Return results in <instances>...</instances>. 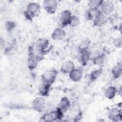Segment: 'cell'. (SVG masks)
I'll return each mask as SVG.
<instances>
[{
  "label": "cell",
  "instance_id": "cell-15",
  "mask_svg": "<svg viewBox=\"0 0 122 122\" xmlns=\"http://www.w3.org/2000/svg\"><path fill=\"white\" fill-rule=\"evenodd\" d=\"M112 74L114 80L119 78L122 74V63L121 61L117 63L112 69Z\"/></svg>",
  "mask_w": 122,
  "mask_h": 122
},
{
  "label": "cell",
  "instance_id": "cell-17",
  "mask_svg": "<svg viewBox=\"0 0 122 122\" xmlns=\"http://www.w3.org/2000/svg\"><path fill=\"white\" fill-rule=\"evenodd\" d=\"M117 89L114 86H110L108 87L104 91V95L109 100L113 99L116 96L117 92Z\"/></svg>",
  "mask_w": 122,
  "mask_h": 122
},
{
  "label": "cell",
  "instance_id": "cell-25",
  "mask_svg": "<svg viewBox=\"0 0 122 122\" xmlns=\"http://www.w3.org/2000/svg\"><path fill=\"white\" fill-rule=\"evenodd\" d=\"M80 22V19L78 16L76 15H72L70 21L69 25L72 27H77L79 25Z\"/></svg>",
  "mask_w": 122,
  "mask_h": 122
},
{
  "label": "cell",
  "instance_id": "cell-19",
  "mask_svg": "<svg viewBox=\"0 0 122 122\" xmlns=\"http://www.w3.org/2000/svg\"><path fill=\"white\" fill-rule=\"evenodd\" d=\"M106 55L104 53H101L94 57L92 59V62L96 65H101L103 64L106 59Z\"/></svg>",
  "mask_w": 122,
  "mask_h": 122
},
{
  "label": "cell",
  "instance_id": "cell-4",
  "mask_svg": "<svg viewBox=\"0 0 122 122\" xmlns=\"http://www.w3.org/2000/svg\"><path fill=\"white\" fill-rule=\"evenodd\" d=\"M58 74V71L54 69H51L42 73L41 75V78L43 82L52 85L55 82Z\"/></svg>",
  "mask_w": 122,
  "mask_h": 122
},
{
  "label": "cell",
  "instance_id": "cell-16",
  "mask_svg": "<svg viewBox=\"0 0 122 122\" xmlns=\"http://www.w3.org/2000/svg\"><path fill=\"white\" fill-rule=\"evenodd\" d=\"M71 102L67 97H63L60 100L58 107L64 112H65L71 109Z\"/></svg>",
  "mask_w": 122,
  "mask_h": 122
},
{
  "label": "cell",
  "instance_id": "cell-24",
  "mask_svg": "<svg viewBox=\"0 0 122 122\" xmlns=\"http://www.w3.org/2000/svg\"><path fill=\"white\" fill-rule=\"evenodd\" d=\"M16 22L13 21L8 20L6 21L5 23V29L9 32H10L16 28Z\"/></svg>",
  "mask_w": 122,
  "mask_h": 122
},
{
  "label": "cell",
  "instance_id": "cell-10",
  "mask_svg": "<svg viewBox=\"0 0 122 122\" xmlns=\"http://www.w3.org/2000/svg\"><path fill=\"white\" fill-rule=\"evenodd\" d=\"M79 51V61L82 65H86L91 58V53L89 49H86Z\"/></svg>",
  "mask_w": 122,
  "mask_h": 122
},
{
  "label": "cell",
  "instance_id": "cell-18",
  "mask_svg": "<svg viewBox=\"0 0 122 122\" xmlns=\"http://www.w3.org/2000/svg\"><path fill=\"white\" fill-rule=\"evenodd\" d=\"M51 84L47 82H43L39 88V92L42 97L47 96L49 95Z\"/></svg>",
  "mask_w": 122,
  "mask_h": 122
},
{
  "label": "cell",
  "instance_id": "cell-14",
  "mask_svg": "<svg viewBox=\"0 0 122 122\" xmlns=\"http://www.w3.org/2000/svg\"><path fill=\"white\" fill-rule=\"evenodd\" d=\"M75 68V67L74 62L71 60H69L62 63L60 68V71L64 74H69Z\"/></svg>",
  "mask_w": 122,
  "mask_h": 122
},
{
  "label": "cell",
  "instance_id": "cell-1",
  "mask_svg": "<svg viewBox=\"0 0 122 122\" xmlns=\"http://www.w3.org/2000/svg\"><path fill=\"white\" fill-rule=\"evenodd\" d=\"M42 56L37 54L34 51L32 46H30L28 50V55L27 58L28 68L30 71L34 70L38 66L39 62L42 59Z\"/></svg>",
  "mask_w": 122,
  "mask_h": 122
},
{
  "label": "cell",
  "instance_id": "cell-23",
  "mask_svg": "<svg viewBox=\"0 0 122 122\" xmlns=\"http://www.w3.org/2000/svg\"><path fill=\"white\" fill-rule=\"evenodd\" d=\"M95 11H94V10H93L90 8H89L88 10H86V11L85 12V13H84L85 19L87 20H93V19L94 17Z\"/></svg>",
  "mask_w": 122,
  "mask_h": 122
},
{
  "label": "cell",
  "instance_id": "cell-28",
  "mask_svg": "<svg viewBox=\"0 0 122 122\" xmlns=\"http://www.w3.org/2000/svg\"><path fill=\"white\" fill-rule=\"evenodd\" d=\"M82 116V113L81 112H79V113L77 114V115L76 116V117L74 118L75 121H78L80 120Z\"/></svg>",
  "mask_w": 122,
  "mask_h": 122
},
{
  "label": "cell",
  "instance_id": "cell-22",
  "mask_svg": "<svg viewBox=\"0 0 122 122\" xmlns=\"http://www.w3.org/2000/svg\"><path fill=\"white\" fill-rule=\"evenodd\" d=\"M102 71V68L94 70L92 71L89 74L90 80L92 81H93L96 80L101 75Z\"/></svg>",
  "mask_w": 122,
  "mask_h": 122
},
{
  "label": "cell",
  "instance_id": "cell-20",
  "mask_svg": "<svg viewBox=\"0 0 122 122\" xmlns=\"http://www.w3.org/2000/svg\"><path fill=\"white\" fill-rule=\"evenodd\" d=\"M41 119L42 120V121L44 122H48L57 121L55 117L54 110L51 111L50 112L45 113L43 115H42Z\"/></svg>",
  "mask_w": 122,
  "mask_h": 122
},
{
  "label": "cell",
  "instance_id": "cell-12",
  "mask_svg": "<svg viewBox=\"0 0 122 122\" xmlns=\"http://www.w3.org/2000/svg\"><path fill=\"white\" fill-rule=\"evenodd\" d=\"M83 76V70L81 68H74L69 73V77L74 82L80 81Z\"/></svg>",
  "mask_w": 122,
  "mask_h": 122
},
{
  "label": "cell",
  "instance_id": "cell-5",
  "mask_svg": "<svg viewBox=\"0 0 122 122\" xmlns=\"http://www.w3.org/2000/svg\"><path fill=\"white\" fill-rule=\"evenodd\" d=\"M107 16L104 14L100 10L95 11L94 17L92 20L94 26L97 27H102L107 22Z\"/></svg>",
  "mask_w": 122,
  "mask_h": 122
},
{
  "label": "cell",
  "instance_id": "cell-2",
  "mask_svg": "<svg viewBox=\"0 0 122 122\" xmlns=\"http://www.w3.org/2000/svg\"><path fill=\"white\" fill-rule=\"evenodd\" d=\"M40 10V5L37 2H32L27 5V9L24 11L23 13L27 20H31L35 16L38 15Z\"/></svg>",
  "mask_w": 122,
  "mask_h": 122
},
{
  "label": "cell",
  "instance_id": "cell-21",
  "mask_svg": "<svg viewBox=\"0 0 122 122\" xmlns=\"http://www.w3.org/2000/svg\"><path fill=\"white\" fill-rule=\"evenodd\" d=\"M103 0H91L88 1V5L89 8L96 11L100 8L102 3Z\"/></svg>",
  "mask_w": 122,
  "mask_h": 122
},
{
  "label": "cell",
  "instance_id": "cell-26",
  "mask_svg": "<svg viewBox=\"0 0 122 122\" xmlns=\"http://www.w3.org/2000/svg\"><path fill=\"white\" fill-rule=\"evenodd\" d=\"M55 117L57 121L61 120L64 116V112L59 107H57L54 110Z\"/></svg>",
  "mask_w": 122,
  "mask_h": 122
},
{
  "label": "cell",
  "instance_id": "cell-7",
  "mask_svg": "<svg viewBox=\"0 0 122 122\" xmlns=\"http://www.w3.org/2000/svg\"><path fill=\"white\" fill-rule=\"evenodd\" d=\"M46 102L42 96L35 98L32 102L33 109L38 112H42L46 108Z\"/></svg>",
  "mask_w": 122,
  "mask_h": 122
},
{
  "label": "cell",
  "instance_id": "cell-11",
  "mask_svg": "<svg viewBox=\"0 0 122 122\" xmlns=\"http://www.w3.org/2000/svg\"><path fill=\"white\" fill-rule=\"evenodd\" d=\"M101 10L106 16L110 15L114 10V4L109 0H103L101 7Z\"/></svg>",
  "mask_w": 122,
  "mask_h": 122
},
{
  "label": "cell",
  "instance_id": "cell-6",
  "mask_svg": "<svg viewBox=\"0 0 122 122\" xmlns=\"http://www.w3.org/2000/svg\"><path fill=\"white\" fill-rule=\"evenodd\" d=\"M72 15V13L70 10H63L61 13L59 17L60 27L63 28L69 25Z\"/></svg>",
  "mask_w": 122,
  "mask_h": 122
},
{
  "label": "cell",
  "instance_id": "cell-8",
  "mask_svg": "<svg viewBox=\"0 0 122 122\" xmlns=\"http://www.w3.org/2000/svg\"><path fill=\"white\" fill-rule=\"evenodd\" d=\"M108 117L113 122L121 121L122 119V110L116 107L110 109L108 112Z\"/></svg>",
  "mask_w": 122,
  "mask_h": 122
},
{
  "label": "cell",
  "instance_id": "cell-27",
  "mask_svg": "<svg viewBox=\"0 0 122 122\" xmlns=\"http://www.w3.org/2000/svg\"><path fill=\"white\" fill-rule=\"evenodd\" d=\"M91 41L89 39H84L81 43L79 47V51L89 48Z\"/></svg>",
  "mask_w": 122,
  "mask_h": 122
},
{
  "label": "cell",
  "instance_id": "cell-3",
  "mask_svg": "<svg viewBox=\"0 0 122 122\" xmlns=\"http://www.w3.org/2000/svg\"><path fill=\"white\" fill-rule=\"evenodd\" d=\"M50 45L49 41L45 38L39 39L35 43V50L41 56L47 54L50 51V48H49Z\"/></svg>",
  "mask_w": 122,
  "mask_h": 122
},
{
  "label": "cell",
  "instance_id": "cell-13",
  "mask_svg": "<svg viewBox=\"0 0 122 122\" xmlns=\"http://www.w3.org/2000/svg\"><path fill=\"white\" fill-rule=\"evenodd\" d=\"M66 36V33L63 28L60 27L55 28L51 33V38L56 41L63 40Z\"/></svg>",
  "mask_w": 122,
  "mask_h": 122
},
{
  "label": "cell",
  "instance_id": "cell-9",
  "mask_svg": "<svg viewBox=\"0 0 122 122\" xmlns=\"http://www.w3.org/2000/svg\"><path fill=\"white\" fill-rule=\"evenodd\" d=\"M58 3L55 0H45L43 1L44 9L49 14H54L58 7Z\"/></svg>",
  "mask_w": 122,
  "mask_h": 122
}]
</instances>
